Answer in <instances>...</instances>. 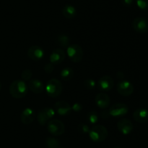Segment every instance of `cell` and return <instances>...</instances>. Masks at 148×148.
I'll list each match as a JSON object with an SVG mask.
<instances>
[{
  "label": "cell",
  "instance_id": "obj_1",
  "mask_svg": "<svg viewBox=\"0 0 148 148\" xmlns=\"http://www.w3.org/2000/svg\"><path fill=\"white\" fill-rule=\"evenodd\" d=\"M27 86L23 80L17 79L12 81L9 87V91L12 97L22 99L27 94Z\"/></svg>",
  "mask_w": 148,
  "mask_h": 148
},
{
  "label": "cell",
  "instance_id": "obj_2",
  "mask_svg": "<svg viewBox=\"0 0 148 148\" xmlns=\"http://www.w3.org/2000/svg\"><path fill=\"white\" fill-rule=\"evenodd\" d=\"M62 82L57 78H51L46 85V94L52 98H56L61 95L62 91Z\"/></svg>",
  "mask_w": 148,
  "mask_h": 148
},
{
  "label": "cell",
  "instance_id": "obj_3",
  "mask_svg": "<svg viewBox=\"0 0 148 148\" xmlns=\"http://www.w3.org/2000/svg\"><path fill=\"white\" fill-rule=\"evenodd\" d=\"M88 133L91 140L95 142H101L106 140L108 135V131L104 126L95 125L91 128Z\"/></svg>",
  "mask_w": 148,
  "mask_h": 148
},
{
  "label": "cell",
  "instance_id": "obj_4",
  "mask_svg": "<svg viewBox=\"0 0 148 148\" xmlns=\"http://www.w3.org/2000/svg\"><path fill=\"white\" fill-rule=\"evenodd\" d=\"M66 53L69 59L74 62H79L83 58L84 52L81 46L78 44L69 45L66 48Z\"/></svg>",
  "mask_w": 148,
  "mask_h": 148
},
{
  "label": "cell",
  "instance_id": "obj_5",
  "mask_svg": "<svg viewBox=\"0 0 148 148\" xmlns=\"http://www.w3.org/2000/svg\"><path fill=\"white\" fill-rule=\"evenodd\" d=\"M47 129L53 136H60L65 131V126L63 122L58 119H52L48 122Z\"/></svg>",
  "mask_w": 148,
  "mask_h": 148
},
{
  "label": "cell",
  "instance_id": "obj_6",
  "mask_svg": "<svg viewBox=\"0 0 148 148\" xmlns=\"http://www.w3.org/2000/svg\"><path fill=\"white\" fill-rule=\"evenodd\" d=\"M55 113L56 112H55L54 109L49 107H45L38 113L37 116H36L38 122L41 126H44L46 123L49 122L50 119H51L55 115Z\"/></svg>",
  "mask_w": 148,
  "mask_h": 148
},
{
  "label": "cell",
  "instance_id": "obj_7",
  "mask_svg": "<svg viewBox=\"0 0 148 148\" xmlns=\"http://www.w3.org/2000/svg\"><path fill=\"white\" fill-rule=\"evenodd\" d=\"M117 91L124 97H128L134 92V86L127 80H121L116 86Z\"/></svg>",
  "mask_w": 148,
  "mask_h": 148
},
{
  "label": "cell",
  "instance_id": "obj_8",
  "mask_svg": "<svg viewBox=\"0 0 148 148\" xmlns=\"http://www.w3.org/2000/svg\"><path fill=\"white\" fill-rule=\"evenodd\" d=\"M108 112L113 117H121L128 113L129 107L124 103H116L110 107Z\"/></svg>",
  "mask_w": 148,
  "mask_h": 148
},
{
  "label": "cell",
  "instance_id": "obj_9",
  "mask_svg": "<svg viewBox=\"0 0 148 148\" xmlns=\"http://www.w3.org/2000/svg\"><path fill=\"white\" fill-rule=\"evenodd\" d=\"M97 86L101 91H109L114 86V79L110 75H103L98 81Z\"/></svg>",
  "mask_w": 148,
  "mask_h": 148
},
{
  "label": "cell",
  "instance_id": "obj_10",
  "mask_svg": "<svg viewBox=\"0 0 148 148\" xmlns=\"http://www.w3.org/2000/svg\"><path fill=\"white\" fill-rule=\"evenodd\" d=\"M132 27L139 33H145L148 31V20L145 17H136L132 22Z\"/></svg>",
  "mask_w": 148,
  "mask_h": 148
},
{
  "label": "cell",
  "instance_id": "obj_11",
  "mask_svg": "<svg viewBox=\"0 0 148 148\" xmlns=\"http://www.w3.org/2000/svg\"><path fill=\"white\" fill-rule=\"evenodd\" d=\"M45 55V52L40 46L33 45L30 46L27 50V56L30 59L38 61L43 59Z\"/></svg>",
  "mask_w": 148,
  "mask_h": 148
},
{
  "label": "cell",
  "instance_id": "obj_12",
  "mask_svg": "<svg viewBox=\"0 0 148 148\" xmlns=\"http://www.w3.org/2000/svg\"><path fill=\"white\" fill-rule=\"evenodd\" d=\"M54 110L59 115H68L72 112V107L66 101H58L54 104Z\"/></svg>",
  "mask_w": 148,
  "mask_h": 148
},
{
  "label": "cell",
  "instance_id": "obj_13",
  "mask_svg": "<svg viewBox=\"0 0 148 148\" xmlns=\"http://www.w3.org/2000/svg\"><path fill=\"white\" fill-rule=\"evenodd\" d=\"M117 128L119 131L124 135H128L132 131L133 123L131 120L127 118H123L119 120L117 123Z\"/></svg>",
  "mask_w": 148,
  "mask_h": 148
},
{
  "label": "cell",
  "instance_id": "obj_14",
  "mask_svg": "<svg viewBox=\"0 0 148 148\" xmlns=\"http://www.w3.org/2000/svg\"><path fill=\"white\" fill-rule=\"evenodd\" d=\"M36 118V113L34 110L30 107H26L20 115V120L24 124H30L34 121Z\"/></svg>",
  "mask_w": 148,
  "mask_h": 148
},
{
  "label": "cell",
  "instance_id": "obj_15",
  "mask_svg": "<svg viewBox=\"0 0 148 148\" xmlns=\"http://www.w3.org/2000/svg\"><path fill=\"white\" fill-rule=\"evenodd\" d=\"M66 57V54L64 51L62 49H55L52 51L49 57V60L50 62L54 64H59L63 62Z\"/></svg>",
  "mask_w": 148,
  "mask_h": 148
},
{
  "label": "cell",
  "instance_id": "obj_16",
  "mask_svg": "<svg viewBox=\"0 0 148 148\" xmlns=\"http://www.w3.org/2000/svg\"><path fill=\"white\" fill-rule=\"evenodd\" d=\"M95 101L96 105L101 109H106L111 103L109 96L103 92H101L97 94Z\"/></svg>",
  "mask_w": 148,
  "mask_h": 148
},
{
  "label": "cell",
  "instance_id": "obj_17",
  "mask_svg": "<svg viewBox=\"0 0 148 148\" xmlns=\"http://www.w3.org/2000/svg\"><path fill=\"white\" fill-rule=\"evenodd\" d=\"M28 87L34 94H41L44 91V85L43 82L37 78L30 79L28 82Z\"/></svg>",
  "mask_w": 148,
  "mask_h": 148
},
{
  "label": "cell",
  "instance_id": "obj_18",
  "mask_svg": "<svg viewBox=\"0 0 148 148\" xmlns=\"http://www.w3.org/2000/svg\"><path fill=\"white\" fill-rule=\"evenodd\" d=\"M133 118L138 123H146L148 120V110L145 108L137 109L133 113Z\"/></svg>",
  "mask_w": 148,
  "mask_h": 148
},
{
  "label": "cell",
  "instance_id": "obj_19",
  "mask_svg": "<svg viewBox=\"0 0 148 148\" xmlns=\"http://www.w3.org/2000/svg\"><path fill=\"white\" fill-rule=\"evenodd\" d=\"M62 14L67 19L74 18L77 15L76 8L71 4H66L62 9Z\"/></svg>",
  "mask_w": 148,
  "mask_h": 148
},
{
  "label": "cell",
  "instance_id": "obj_20",
  "mask_svg": "<svg viewBox=\"0 0 148 148\" xmlns=\"http://www.w3.org/2000/svg\"><path fill=\"white\" fill-rule=\"evenodd\" d=\"M60 75L62 79L64 81H69L74 76L73 69L72 68H69V67H66L62 70Z\"/></svg>",
  "mask_w": 148,
  "mask_h": 148
},
{
  "label": "cell",
  "instance_id": "obj_21",
  "mask_svg": "<svg viewBox=\"0 0 148 148\" xmlns=\"http://www.w3.org/2000/svg\"><path fill=\"white\" fill-rule=\"evenodd\" d=\"M87 119H88V121L90 124H95L98 121V113L95 110H92V111L89 112L88 113V115H87Z\"/></svg>",
  "mask_w": 148,
  "mask_h": 148
},
{
  "label": "cell",
  "instance_id": "obj_22",
  "mask_svg": "<svg viewBox=\"0 0 148 148\" xmlns=\"http://www.w3.org/2000/svg\"><path fill=\"white\" fill-rule=\"evenodd\" d=\"M46 145L47 148H57L60 145V143L56 138L48 137L46 140Z\"/></svg>",
  "mask_w": 148,
  "mask_h": 148
},
{
  "label": "cell",
  "instance_id": "obj_23",
  "mask_svg": "<svg viewBox=\"0 0 148 148\" xmlns=\"http://www.w3.org/2000/svg\"><path fill=\"white\" fill-rule=\"evenodd\" d=\"M58 42L62 46L67 48L69 44V38L66 35L62 34L58 37Z\"/></svg>",
  "mask_w": 148,
  "mask_h": 148
},
{
  "label": "cell",
  "instance_id": "obj_24",
  "mask_svg": "<svg viewBox=\"0 0 148 148\" xmlns=\"http://www.w3.org/2000/svg\"><path fill=\"white\" fill-rule=\"evenodd\" d=\"M33 75V72L30 69H25L22 72L21 76L23 81H30Z\"/></svg>",
  "mask_w": 148,
  "mask_h": 148
},
{
  "label": "cell",
  "instance_id": "obj_25",
  "mask_svg": "<svg viewBox=\"0 0 148 148\" xmlns=\"http://www.w3.org/2000/svg\"><path fill=\"white\" fill-rule=\"evenodd\" d=\"M137 7L142 10H148V0H135Z\"/></svg>",
  "mask_w": 148,
  "mask_h": 148
},
{
  "label": "cell",
  "instance_id": "obj_26",
  "mask_svg": "<svg viewBox=\"0 0 148 148\" xmlns=\"http://www.w3.org/2000/svg\"><path fill=\"white\" fill-rule=\"evenodd\" d=\"M85 86L88 89H93L96 86V81L92 78H88L85 80Z\"/></svg>",
  "mask_w": 148,
  "mask_h": 148
},
{
  "label": "cell",
  "instance_id": "obj_27",
  "mask_svg": "<svg viewBox=\"0 0 148 148\" xmlns=\"http://www.w3.org/2000/svg\"><path fill=\"white\" fill-rule=\"evenodd\" d=\"M78 130H79V131L82 133H89L90 130V129L89 126L87 124H85V123H80V124L78 126Z\"/></svg>",
  "mask_w": 148,
  "mask_h": 148
},
{
  "label": "cell",
  "instance_id": "obj_28",
  "mask_svg": "<svg viewBox=\"0 0 148 148\" xmlns=\"http://www.w3.org/2000/svg\"><path fill=\"white\" fill-rule=\"evenodd\" d=\"M53 70H54V65L51 62H48L45 65L44 71L47 73H51L53 72Z\"/></svg>",
  "mask_w": 148,
  "mask_h": 148
},
{
  "label": "cell",
  "instance_id": "obj_29",
  "mask_svg": "<svg viewBox=\"0 0 148 148\" xmlns=\"http://www.w3.org/2000/svg\"><path fill=\"white\" fill-rule=\"evenodd\" d=\"M82 109H83V107H82V104L79 102H75L72 104V110H74L75 112H80L82 111Z\"/></svg>",
  "mask_w": 148,
  "mask_h": 148
},
{
  "label": "cell",
  "instance_id": "obj_30",
  "mask_svg": "<svg viewBox=\"0 0 148 148\" xmlns=\"http://www.w3.org/2000/svg\"><path fill=\"white\" fill-rule=\"evenodd\" d=\"M101 117H102L103 119H108V118L111 116V115H110L108 110H105V109H104V110H103V111L101 112Z\"/></svg>",
  "mask_w": 148,
  "mask_h": 148
},
{
  "label": "cell",
  "instance_id": "obj_31",
  "mask_svg": "<svg viewBox=\"0 0 148 148\" xmlns=\"http://www.w3.org/2000/svg\"><path fill=\"white\" fill-rule=\"evenodd\" d=\"M133 0H122V4L126 7H130L132 4Z\"/></svg>",
  "mask_w": 148,
  "mask_h": 148
},
{
  "label": "cell",
  "instance_id": "obj_32",
  "mask_svg": "<svg viewBox=\"0 0 148 148\" xmlns=\"http://www.w3.org/2000/svg\"><path fill=\"white\" fill-rule=\"evenodd\" d=\"M116 77L119 80H123V78L124 77V73L121 72V71H119V72L116 73Z\"/></svg>",
  "mask_w": 148,
  "mask_h": 148
},
{
  "label": "cell",
  "instance_id": "obj_33",
  "mask_svg": "<svg viewBox=\"0 0 148 148\" xmlns=\"http://www.w3.org/2000/svg\"><path fill=\"white\" fill-rule=\"evenodd\" d=\"M57 148H64V147H62V146H60V145H59V146Z\"/></svg>",
  "mask_w": 148,
  "mask_h": 148
},
{
  "label": "cell",
  "instance_id": "obj_34",
  "mask_svg": "<svg viewBox=\"0 0 148 148\" xmlns=\"http://www.w3.org/2000/svg\"><path fill=\"white\" fill-rule=\"evenodd\" d=\"M1 81H0V90H1Z\"/></svg>",
  "mask_w": 148,
  "mask_h": 148
},
{
  "label": "cell",
  "instance_id": "obj_35",
  "mask_svg": "<svg viewBox=\"0 0 148 148\" xmlns=\"http://www.w3.org/2000/svg\"><path fill=\"white\" fill-rule=\"evenodd\" d=\"M114 148H123V147H116Z\"/></svg>",
  "mask_w": 148,
  "mask_h": 148
}]
</instances>
